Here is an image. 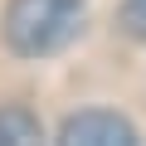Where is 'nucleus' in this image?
Listing matches in <instances>:
<instances>
[{
	"instance_id": "obj_2",
	"label": "nucleus",
	"mask_w": 146,
	"mask_h": 146,
	"mask_svg": "<svg viewBox=\"0 0 146 146\" xmlns=\"http://www.w3.org/2000/svg\"><path fill=\"white\" fill-rule=\"evenodd\" d=\"M58 141H63V146H136V127H131L122 112L88 107V112L63 117Z\"/></svg>"
},
{
	"instance_id": "obj_3",
	"label": "nucleus",
	"mask_w": 146,
	"mask_h": 146,
	"mask_svg": "<svg viewBox=\"0 0 146 146\" xmlns=\"http://www.w3.org/2000/svg\"><path fill=\"white\" fill-rule=\"evenodd\" d=\"M0 141L5 146H29V141H44V127H39V117L29 107L5 102L0 107Z\"/></svg>"
},
{
	"instance_id": "obj_4",
	"label": "nucleus",
	"mask_w": 146,
	"mask_h": 146,
	"mask_svg": "<svg viewBox=\"0 0 146 146\" xmlns=\"http://www.w3.org/2000/svg\"><path fill=\"white\" fill-rule=\"evenodd\" d=\"M122 29L131 39H146V0H127L122 5Z\"/></svg>"
},
{
	"instance_id": "obj_1",
	"label": "nucleus",
	"mask_w": 146,
	"mask_h": 146,
	"mask_svg": "<svg viewBox=\"0 0 146 146\" xmlns=\"http://www.w3.org/2000/svg\"><path fill=\"white\" fill-rule=\"evenodd\" d=\"M88 10L83 0H10L5 5V44L20 58H49L78 39Z\"/></svg>"
}]
</instances>
